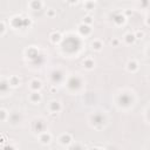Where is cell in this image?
<instances>
[{
    "label": "cell",
    "instance_id": "obj_1",
    "mask_svg": "<svg viewBox=\"0 0 150 150\" xmlns=\"http://www.w3.org/2000/svg\"><path fill=\"white\" fill-rule=\"evenodd\" d=\"M81 84H82V81H81V79L79 77V76H71V77H69V80H68V82H67V86H68V88L70 89V90H77L80 87H81Z\"/></svg>",
    "mask_w": 150,
    "mask_h": 150
},
{
    "label": "cell",
    "instance_id": "obj_2",
    "mask_svg": "<svg viewBox=\"0 0 150 150\" xmlns=\"http://www.w3.org/2000/svg\"><path fill=\"white\" fill-rule=\"evenodd\" d=\"M117 103H118L120 107H129V105L132 104L131 96H130L129 94H120V95H118Z\"/></svg>",
    "mask_w": 150,
    "mask_h": 150
},
{
    "label": "cell",
    "instance_id": "obj_3",
    "mask_svg": "<svg viewBox=\"0 0 150 150\" xmlns=\"http://www.w3.org/2000/svg\"><path fill=\"white\" fill-rule=\"evenodd\" d=\"M33 130L38 134H42L46 130V122L42 118H36L33 122Z\"/></svg>",
    "mask_w": 150,
    "mask_h": 150
},
{
    "label": "cell",
    "instance_id": "obj_4",
    "mask_svg": "<svg viewBox=\"0 0 150 150\" xmlns=\"http://www.w3.org/2000/svg\"><path fill=\"white\" fill-rule=\"evenodd\" d=\"M90 120L93 122V124L95 127H97L98 124L100 125H103L104 122H105V118H104V115L101 114V112H94L91 116H90Z\"/></svg>",
    "mask_w": 150,
    "mask_h": 150
},
{
    "label": "cell",
    "instance_id": "obj_5",
    "mask_svg": "<svg viewBox=\"0 0 150 150\" xmlns=\"http://www.w3.org/2000/svg\"><path fill=\"white\" fill-rule=\"evenodd\" d=\"M59 142L62 145H70L73 143V137H71L70 134H62L59 137Z\"/></svg>",
    "mask_w": 150,
    "mask_h": 150
},
{
    "label": "cell",
    "instance_id": "obj_6",
    "mask_svg": "<svg viewBox=\"0 0 150 150\" xmlns=\"http://www.w3.org/2000/svg\"><path fill=\"white\" fill-rule=\"evenodd\" d=\"M77 30L82 36H87L91 33V27L88 26V25H84V23H80L77 26Z\"/></svg>",
    "mask_w": 150,
    "mask_h": 150
},
{
    "label": "cell",
    "instance_id": "obj_7",
    "mask_svg": "<svg viewBox=\"0 0 150 150\" xmlns=\"http://www.w3.org/2000/svg\"><path fill=\"white\" fill-rule=\"evenodd\" d=\"M112 21L115 25H123L125 22V15L122 14V13H115L114 16H112Z\"/></svg>",
    "mask_w": 150,
    "mask_h": 150
},
{
    "label": "cell",
    "instance_id": "obj_8",
    "mask_svg": "<svg viewBox=\"0 0 150 150\" xmlns=\"http://www.w3.org/2000/svg\"><path fill=\"white\" fill-rule=\"evenodd\" d=\"M48 107H49V110H50L52 112H54V114H57V112L62 109L61 103H60L59 101H50Z\"/></svg>",
    "mask_w": 150,
    "mask_h": 150
},
{
    "label": "cell",
    "instance_id": "obj_9",
    "mask_svg": "<svg viewBox=\"0 0 150 150\" xmlns=\"http://www.w3.org/2000/svg\"><path fill=\"white\" fill-rule=\"evenodd\" d=\"M39 141H40V143H42V144H49L50 141H52V135H50L49 132L45 131V132L40 134V136H39Z\"/></svg>",
    "mask_w": 150,
    "mask_h": 150
},
{
    "label": "cell",
    "instance_id": "obj_10",
    "mask_svg": "<svg viewBox=\"0 0 150 150\" xmlns=\"http://www.w3.org/2000/svg\"><path fill=\"white\" fill-rule=\"evenodd\" d=\"M137 69H138V63H137V61H135V60L128 61V63H127V70H128V71L135 73V71H137Z\"/></svg>",
    "mask_w": 150,
    "mask_h": 150
},
{
    "label": "cell",
    "instance_id": "obj_11",
    "mask_svg": "<svg viewBox=\"0 0 150 150\" xmlns=\"http://www.w3.org/2000/svg\"><path fill=\"white\" fill-rule=\"evenodd\" d=\"M29 87H30V89H32L33 91H39V90L41 89V87H42V83H41V81H40V80L34 79V80H32V81H30Z\"/></svg>",
    "mask_w": 150,
    "mask_h": 150
},
{
    "label": "cell",
    "instance_id": "obj_12",
    "mask_svg": "<svg viewBox=\"0 0 150 150\" xmlns=\"http://www.w3.org/2000/svg\"><path fill=\"white\" fill-rule=\"evenodd\" d=\"M83 67L86 68V69H93L94 67H95V61L91 59V57H86L84 60H83Z\"/></svg>",
    "mask_w": 150,
    "mask_h": 150
},
{
    "label": "cell",
    "instance_id": "obj_13",
    "mask_svg": "<svg viewBox=\"0 0 150 150\" xmlns=\"http://www.w3.org/2000/svg\"><path fill=\"white\" fill-rule=\"evenodd\" d=\"M28 5H29V7H30L32 9H34V11H39V9H41V8L43 7V2H42V1H39V0L30 1Z\"/></svg>",
    "mask_w": 150,
    "mask_h": 150
},
{
    "label": "cell",
    "instance_id": "obj_14",
    "mask_svg": "<svg viewBox=\"0 0 150 150\" xmlns=\"http://www.w3.org/2000/svg\"><path fill=\"white\" fill-rule=\"evenodd\" d=\"M49 38H50V41H52L53 43H59V42L62 40V35H61L60 32H53Z\"/></svg>",
    "mask_w": 150,
    "mask_h": 150
},
{
    "label": "cell",
    "instance_id": "obj_15",
    "mask_svg": "<svg viewBox=\"0 0 150 150\" xmlns=\"http://www.w3.org/2000/svg\"><path fill=\"white\" fill-rule=\"evenodd\" d=\"M29 100L33 103H39L41 101V94L39 91H32L29 95Z\"/></svg>",
    "mask_w": 150,
    "mask_h": 150
},
{
    "label": "cell",
    "instance_id": "obj_16",
    "mask_svg": "<svg viewBox=\"0 0 150 150\" xmlns=\"http://www.w3.org/2000/svg\"><path fill=\"white\" fill-rule=\"evenodd\" d=\"M123 40H124V42H125L127 45H132V43L136 41V38H135L134 33H127V34L124 35Z\"/></svg>",
    "mask_w": 150,
    "mask_h": 150
},
{
    "label": "cell",
    "instance_id": "obj_17",
    "mask_svg": "<svg viewBox=\"0 0 150 150\" xmlns=\"http://www.w3.org/2000/svg\"><path fill=\"white\" fill-rule=\"evenodd\" d=\"M8 84H9V87H18V86L20 84V79H19V76L12 75V76L8 79Z\"/></svg>",
    "mask_w": 150,
    "mask_h": 150
},
{
    "label": "cell",
    "instance_id": "obj_18",
    "mask_svg": "<svg viewBox=\"0 0 150 150\" xmlns=\"http://www.w3.org/2000/svg\"><path fill=\"white\" fill-rule=\"evenodd\" d=\"M12 124H15V123H18L19 121H20V115L18 114V112H12V114H9L8 115V118H7Z\"/></svg>",
    "mask_w": 150,
    "mask_h": 150
},
{
    "label": "cell",
    "instance_id": "obj_19",
    "mask_svg": "<svg viewBox=\"0 0 150 150\" xmlns=\"http://www.w3.org/2000/svg\"><path fill=\"white\" fill-rule=\"evenodd\" d=\"M8 89H9L8 81H6V80H0V93H7Z\"/></svg>",
    "mask_w": 150,
    "mask_h": 150
},
{
    "label": "cell",
    "instance_id": "obj_20",
    "mask_svg": "<svg viewBox=\"0 0 150 150\" xmlns=\"http://www.w3.org/2000/svg\"><path fill=\"white\" fill-rule=\"evenodd\" d=\"M90 46H91V48H93L94 50H97V52L102 49V42H101V40H97V39L94 40Z\"/></svg>",
    "mask_w": 150,
    "mask_h": 150
},
{
    "label": "cell",
    "instance_id": "obj_21",
    "mask_svg": "<svg viewBox=\"0 0 150 150\" xmlns=\"http://www.w3.org/2000/svg\"><path fill=\"white\" fill-rule=\"evenodd\" d=\"M93 22H94V19H93V16H91V15H86V16L83 18V20H82V23L88 25V26H90Z\"/></svg>",
    "mask_w": 150,
    "mask_h": 150
},
{
    "label": "cell",
    "instance_id": "obj_22",
    "mask_svg": "<svg viewBox=\"0 0 150 150\" xmlns=\"http://www.w3.org/2000/svg\"><path fill=\"white\" fill-rule=\"evenodd\" d=\"M8 118V112L6 109H0V121H6Z\"/></svg>",
    "mask_w": 150,
    "mask_h": 150
},
{
    "label": "cell",
    "instance_id": "obj_23",
    "mask_svg": "<svg viewBox=\"0 0 150 150\" xmlns=\"http://www.w3.org/2000/svg\"><path fill=\"white\" fill-rule=\"evenodd\" d=\"M134 35H135L136 40H137V39H143V38H144V30L138 29V30H136V32L134 33Z\"/></svg>",
    "mask_w": 150,
    "mask_h": 150
},
{
    "label": "cell",
    "instance_id": "obj_24",
    "mask_svg": "<svg viewBox=\"0 0 150 150\" xmlns=\"http://www.w3.org/2000/svg\"><path fill=\"white\" fill-rule=\"evenodd\" d=\"M95 5H96L95 1H86V2H84V6L87 7V9H94Z\"/></svg>",
    "mask_w": 150,
    "mask_h": 150
},
{
    "label": "cell",
    "instance_id": "obj_25",
    "mask_svg": "<svg viewBox=\"0 0 150 150\" xmlns=\"http://www.w3.org/2000/svg\"><path fill=\"white\" fill-rule=\"evenodd\" d=\"M70 150H84V149L82 148V145L80 143H75L70 146Z\"/></svg>",
    "mask_w": 150,
    "mask_h": 150
},
{
    "label": "cell",
    "instance_id": "obj_26",
    "mask_svg": "<svg viewBox=\"0 0 150 150\" xmlns=\"http://www.w3.org/2000/svg\"><path fill=\"white\" fill-rule=\"evenodd\" d=\"M55 15H56L55 9H53V8H48V9H47V16L53 18V16H55Z\"/></svg>",
    "mask_w": 150,
    "mask_h": 150
},
{
    "label": "cell",
    "instance_id": "obj_27",
    "mask_svg": "<svg viewBox=\"0 0 150 150\" xmlns=\"http://www.w3.org/2000/svg\"><path fill=\"white\" fill-rule=\"evenodd\" d=\"M118 43H120V40H118L117 38H112V40H111V45H112V47H117Z\"/></svg>",
    "mask_w": 150,
    "mask_h": 150
},
{
    "label": "cell",
    "instance_id": "obj_28",
    "mask_svg": "<svg viewBox=\"0 0 150 150\" xmlns=\"http://www.w3.org/2000/svg\"><path fill=\"white\" fill-rule=\"evenodd\" d=\"M5 29H6L5 23H4L2 21H0V34H4V33H5Z\"/></svg>",
    "mask_w": 150,
    "mask_h": 150
},
{
    "label": "cell",
    "instance_id": "obj_29",
    "mask_svg": "<svg viewBox=\"0 0 150 150\" xmlns=\"http://www.w3.org/2000/svg\"><path fill=\"white\" fill-rule=\"evenodd\" d=\"M4 150H14V148H13L12 145H7V146L4 148Z\"/></svg>",
    "mask_w": 150,
    "mask_h": 150
},
{
    "label": "cell",
    "instance_id": "obj_30",
    "mask_svg": "<svg viewBox=\"0 0 150 150\" xmlns=\"http://www.w3.org/2000/svg\"><path fill=\"white\" fill-rule=\"evenodd\" d=\"M91 150H102V149H100V148H97V146H95V148H93Z\"/></svg>",
    "mask_w": 150,
    "mask_h": 150
},
{
    "label": "cell",
    "instance_id": "obj_31",
    "mask_svg": "<svg viewBox=\"0 0 150 150\" xmlns=\"http://www.w3.org/2000/svg\"><path fill=\"white\" fill-rule=\"evenodd\" d=\"M102 150H103V149H102Z\"/></svg>",
    "mask_w": 150,
    "mask_h": 150
}]
</instances>
